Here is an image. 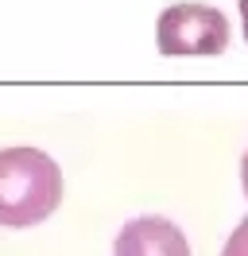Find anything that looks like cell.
Returning <instances> with one entry per match:
<instances>
[{"label":"cell","instance_id":"cell-1","mask_svg":"<svg viewBox=\"0 0 248 256\" xmlns=\"http://www.w3.org/2000/svg\"><path fill=\"white\" fill-rule=\"evenodd\" d=\"M62 202V167L39 148H0V229H31Z\"/></svg>","mask_w":248,"mask_h":256},{"label":"cell","instance_id":"cell-4","mask_svg":"<svg viewBox=\"0 0 248 256\" xmlns=\"http://www.w3.org/2000/svg\"><path fill=\"white\" fill-rule=\"evenodd\" d=\"M221 256H248V218L236 229L229 233V240H225V248H221Z\"/></svg>","mask_w":248,"mask_h":256},{"label":"cell","instance_id":"cell-6","mask_svg":"<svg viewBox=\"0 0 248 256\" xmlns=\"http://www.w3.org/2000/svg\"><path fill=\"white\" fill-rule=\"evenodd\" d=\"M240 186H244V194H248V148H244V160H240Z\"/></svg>","mask_w":248,"mask_h":256},{"label":"cell","instance_id":"cell-5","mask_svg":"<svg viewBox=\"0 0 248 256\" xmlns=\"http://www.w3.org/2000/svg\"><path fill=\"white\" fill-rule=\"evenodd\" d=\"M236 8H240V24H244V43H248V0H236Z\"/></svg>","mask_w":248,"mask_h":256},{"label":"cell","instance_id":"cell-2","mask_svg":"<svg viewBox=\"0 0 248 256\" xmlns=\"http://www.w3.org/2000/svg\"><path fill=\"white\" fill-rule=\"evenodd\" d=\"M155 43L170 58H186V54H221L229 47V20L217 12L214 4H170L159 12L155 24Z\"/></svg>","mask_w":248,"mask_h":256},{"label":"cell","instance_id":"cell-3","mask_svg":"<svg viewBox=\"0 0 248 256\" xmlns=\"http://www.w3.org/2000/svg\"><path fill=\"white\" fill-rule=\"evenodd\" d=\"M112 256H190V240L174 222L159 214H144L120 225L112 240Z\"/></svg>","mask_w":248,"mask_h":256}]
</instances>
